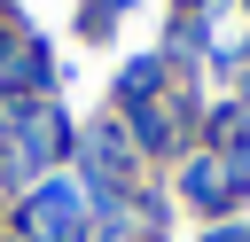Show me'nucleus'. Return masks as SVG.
Instances as JSON below:
<instances>
[{
	"label": "nucleus",
	"instance_id": "2",
	"mask_svg": "<svg viewBox=\"0 0 250 242\" xmlns=\"http://www.w3.org/2000/svg\"><path fill=\"white\" fill-rule=\"evenodd\" d=\"M234 187H242V180H234V164H219V156H195V164H188V195H195L203 211H219Z\"/></svg>",
	"mask_w": 250,
	"mask_h": 242
},
{
	"label": "nucleus",
	"instance_id": "3",
	"mask_svg": "<svg viewBox=\"0 0 250 242\" xmlns=\"http://www.w3.org/2000/svg\"><path fill=\"white\" fill-rule=\"evenodd\" d=\"M55 133H62V117H55V109H31L23 133H16V156H23V164H47V156H55Z\"/></svg>",
	"mask_w": 250,
	"mask_h": 242
},
{
	"label": "nucleus",
	"instance_id": "1",
	"mask_svg": "<svg viewBox=\"0 0 250 242\" xmlns=\"http://www.w3.org/2000/svg\"><path fill=\"white\" fill-rule=\"evenodd\" d=\"M23 234H31V242H78V234H86L78 187H70V180H47V187L23 203Z\"/></svg>",
	"mask_w": 250,
	"mask_h": 242
}]
</instances>
